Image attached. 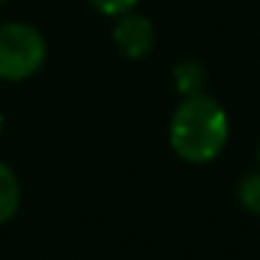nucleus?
<instances>
[{
  "instance_id": "obj_1",
  "label": "nucleus",
  "mask_w": 260,
  "mask_h": 260,
  "mask_svg": "<svg viewBox=\"0 0 260 260\" xmlns=\"http://www.w3.org/2000/svg\"><path fill=\"white\" fill-rule=\"evenodd\" d=\"M230 140V118L218 98L207 92L185 95L171 115L168 143L179 159L207 165L221 157Z\"/></svg>"
},
{
  "instance_id": "obj_2",
  "label": "nucleus",
  "mask_w": 260,
  "mask_h": 260,
  "mask_svg": "<svg viewBox=\"0 0 260 260\" xmlns=\"http://www.w3.org/2000/svg\"><path fill=\"white\" fill-rule=\"evenodd\" d=\"M45 37L28 23L0 25V79L23 81L45 62Z\"/></svg>"
},
{
  "instance_id": "obj_3",
  "label": "nucleus",
  "mask_w": 260,
  "mask_h": 260,
  "mask_svg": "<svg viewBox=\"0 0 260 260\" xmlns=\"http://www.w3.org/2000/svg\"><path fill=\"white\" fill-rule=\"evenodd\" d=\"M154 23L143 14H135V12H126L118 17L112 28V42L126 59H146L148 53L154 51Z\"/></svg>"
},
{
  "instance_id": "obj_4",
  "label": "nucleus",
  "mask_w": 260,
  "mask_h": 260,
  "mask_svg": "<svg viewBox=\"0 0 260 260\" xmlns=\"http://www.w3.org/2000/svg\"><path fill=\"white\" fill-rule=\"evenodd\" d=\"M171 81L179 90V95H196V92H204V84H207V70L202 68V62H179L174 70H171Z\"/></svg>"
},
{
  "instance_id": "obj_5",
  "label": "nucleus",
  "mask_w": 260,
  "mask_h": 260,
  "mask_svg": "<svg viewBox=\"0 0 260 260\" xmlns=\"http://www.w3.org/2000/svg\"><path fill=\"white\" fill-rule=\"evenodd\" d=\"M20 207V182L6 162H0V224H6Z\"/></svg>"
},
{
  "instance_id": "obj_6",
  "label": "nucleus",
  "mask_w": 260,
  "mask_h": 260,
  "mask_svg": "<svg viewBox=\"0 0 260 260\" xmlns=\"http://www.w3.org/2000/svg\"><path fill=\"white\" fill-rule=\"evenodd\" d=\"M235 199L246 213L260 215V168L249 171V174H243L241 179H238Z\"/></svg>"
},
{
  "instance_id": "obj_7",
  "label": "nucleus",
  "mask_w": 260,
  "mask_h": 260,
  "mask_svg": "<svg viewBox=\"0 0 260 260\" xmlns=\"http://www.w3.org/2000/svg\"><path fill=\"white\" fill-rule=\"evenodd\" d=\"M90 6L107 14V17H120V14L132 12L137 6V0H90Z\"/></svg>"
},
{
  "instance_id": "obj_8",
  "label": "nucleus",
  "mask_w": 260,
  "mask_h": 260,
  "mask_svg": "<svg viewBox=\"0 0 260 260\" xmlns=\"http://www.w3.org/2000/svg\"><path fill=\"white\" fill-rule=\"evenodd\" d=\"M0 135H3V112H0Z\"/></svg>"
},
{
  "instance_id": "obj_9",
  "label": "nucleus",
  "mask_w": 260,
  "mask_h": 260,
  "mask_svg": "<svg viewBox=\"0 0 260 260\" xmlns=\"http://www.w3.org/2000/svg\"><path fill=\"white\" fill-rule=\"evenodd\" d=\"M257 168H260V143H257Z\"/></svg>"
}]
</instances>
